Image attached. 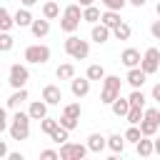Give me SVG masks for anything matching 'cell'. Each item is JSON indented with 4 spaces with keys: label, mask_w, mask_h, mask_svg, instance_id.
<instances>
[{
    "label": "cell",
    "mask_w": 160,
    "mask_h": 160,
    "mask_svg": "<svg viewBox=\"0 0 160 160\" xmlns=\"http://www.w3.org/2000/svg\"><path fill=\"white\" fill-rule=\"evenodd\" d=\"M80 22H82V5H80V2L68 5V8L62 10V18H60V30L68 32V35H72V32L80 28Z\"/></svg>",
    "instance_id": "cell-1"
},
{
    "label": "cell",
    "mask_w": 160,
    "mask_h": 160,
    "mask_svg": "<svg viewBox=\"0 0 160 160\" xmlns=\"http://www.w3.org/2000/svg\"><path fill=\"white\" fill-rule=\"evenodd\" d=\"M30 112H15V118L10 120V128H8V132H10V138L12 140H28V135H30Z\"/></svg>",
    "instance_id": "cell-2"
},
{
    "label": "cell",
    "mask_w": 160,
    "mask_h": 160,
    "mask_svg": "<svg viewBox=\"0 0 160 160\" xmlns=\"http://www.w3.org/2000/svg\"><path fill=\"white\" fill-rule=\"evenodd\" d=\"M120 85H122V80H120L118 75H105V80H102V92H100V102L112 105V100L120 98Z\"/></svg>",
    "instance_id": "cell-3"
},
{
    "label": "cell",
    "mask_w": 160,
    "mask_h": 160,
    "mask_svg": "<svg viewBox=\"0 0 160 160\" xmlns=\"http://www.w3.org/2000/svg\"><path fill=\"white\" fill-rule=\"evenodd\" d=\"M65 52H68L72 60H85V58L90 55V45H88V40H82V38H78V35H70V38L65 40Z\"/></svg>",
    "instance_id": "cell-4"
},
{
    "label": "cell",
    "mask_w": 160,
    "mask_h": 160,
    "mask_svg": "<svg viewBox=\"0 0 160 160\" xmlns=\"http://www.w3.org/2000/svg\"><path fill=\"white\" fill-rule=\"evenodd\" d=\"M88 152H90V148L80 145V142H62L60 145V160H82Z\"/></svg>",
    "instance_id": "cell-5"
},
{
    "label": "cell",
    "mask_w": 160,
    "mask_h": 160,
    "mask_svg": "<svg viewBox=\"0 0 160 160\" xmlns=\"http://www.w3.org/2000/svg\"><path fill=\"white\" fill-rule=\"evenodd\" d=\"M28 80H30V70H28L25 65H20V62L10 65V72H8V82H10L12 88H25V85H28Z\"/></svg>",
    "instance_id": "cell-6"
},
{
    "label": "cell",
    "mask_w": 160,
    "mask_h": 160,
    "mask_svg": "<svg viewBox=\"0 0 160 160\" xmlns=\"http://www.w3.org/2000/svg\"><path fill=\"white\" fill-rule=\"evenodd\" d=\"M25 60L35 62V65H42V62L50 60V48L48 45H28L25 48Z\"/></svg>",
    "instance_id": "cell-7"
},
{
    "label": "cell",
    "mask_w": 160,
    "mask_h": 160,
    "mask_svg": "<svg viewBox=\"0 0 160 160\" xmlns=\"http://www.w3.org/2000/svg\"><path fill=\"white\" fill-rule=\"evenodd\" d=\"M140 68H142L148 75L158 72V70H160V50H158V48H148V50H145V55H142Z\"/></svg>",
    "instance_id": "cell-8"
},
{
    "label": "cell",
    "mask_w": 160,
    "mask_h": 160,
    "mask_svg": "<svg viewBox=\"0 0 160 160\" xmlns=\"http://www.w3.org/2000/svg\"><path fill=\"white\" fill-rule=\"evenodd\" d=\"M120 62H122L125 68H138V65L142 62V55H140L135 48H125V50L120 52Z\"/></svg>",
    "instance_id": "cell-9"
},
{
    "label": "cell",
    "mask_w": 160,
    "mask_h": 160,
    "mask_svg": "<svg viewBox=\"0 0 160 160\" xmlns=\"http://www.w3.org/2000/svg\"><path fill=\"white\" fill-rule=\"evenodd\" d=\"M70 90H72L75 98H85V95L90 92V78H88V75H85V78H72V80H70Z\"/></svg>",
    "instance_id": "cell-10"
},
{
    "label": "cell",
    "mask_w": 160,
    "mask_h": 160,
    "mask_svg": "<svg viewBox=\"0 0 160 160\" xmlns=\"http://www.w3.org/2000/svg\"><path fill=\"white\" fill-rule=\"evenodd\" d=\"M145 78H148V72L138 65V68H128V85L130 88H142V82H145Z\"/></svg>",
    "instance_id": "cell-11"
},
{
    "label": "cell",
    "mask_w": 160,
    "mask_h": 160,
    "mask_svg": "<svg viewBox=\"0 0 160 160\" xmlns=\"http://www.w3.org/2000/svg\"><path fill=\"white\" fill-rule=\"evenodd\" d=\"M110 32H112V30H110L105 22H100V25L95 22V25H92V30H90V38H92L98 45H102V42H108V40H110Z\"/></svg>",
    "instance_id": "cell-12"
},
{
    "label": "cell",
    "mask_w": 160,
    "mask_h": 160,
    "mask_svg": "<svg viewBox=\"0 0 160 160\" xmlns=\"http://www.w3.org/2000/svg\"><path fill=\"white\" fill-rule=\"evenodd\" d=\"M42 100H45L48 105H60L62 90H60L58 85H45V88H42Z\"/></svg>",
    "instance_id": "cell-13"
},
{
    "label": "cell",
    "mask_w": 160,
    "mask_h": 160,
    "mask_svg": "<svg viewBox=\"0 0 160 160\" xmlns=\"http://www.w3.org/2000/svg\"><path fill=\"white\" fill-rule=\"evenodd\" d=\"M112 115L115 118H128V112H130V98H118V100H112Z\"/></svg>",
    "instance_id": "cell-14"
},
{
    "label": "cell",
    "mask_w": 160,
    "mask_h": 160,
    "mask_svg": "<svg viewBox=\"0 0 160 160\" xmlns=\"http://www.w3.org/2000/svg\"><path fill=\"white\" fill-rule=\"evenodd\" d=\"M28 112H30L32 120H42V118H48V102L45 100H32L30 108H28Z\"/></svg>",
    "instance_id": "cell-15"
},
{
    "label": "cell",
    "mask_w": 160,
    "mask_h": 160,
    "mask_svg": "<svg viewBox=\"0 0 160 160\" xmlns=\"http://www.w3.org/2000/svg\"><path fill=\"white\" fill-rule=\"evenodd\" d=\"M88 148H90V152H102L108 148V138L100 132H92V135H88Z\"/></svg>",
    "instance_id": "cell-16"
},
{
    "label": "cell",
    "mask_w": 160,
    "mask_h": 160,
    "mask_svg": "<svg viewBox=\"0 0 160 160\" xmlns=\"http://www.w3.org/2000/svg\"><path fill=\"white\" fill-rule=\"evenodd\" d=\"M25 100H28V90L25 88H15V92L8 98V110H18Z\"/></svg>",
    "instance_id": "cell-17"
},
{
    "label": "cell",
    "mask_w": 160,
    "mask_h": 160,
    "mask_svg": "<svg viewBox=\"0 0 160 160\" xmlns=\"http://www.w3.org/2000/svg\"><path fill=\"white\" fill-rule=\"evenodd\" d=\"M135 148H138V155H140V158H150V155L155 152V140H148V135H142V138L135 142Z\"/></svg>",
    "instance_id": "cell-18"
},
{
    "label": "cell",
    "mask_w": 160,
    "mask_h": 160,
    "mask_svg": "<svg viewBox=\"0 0 160 160\" xmlns=\"http://www.w3.org/2000/svg\"><path fill=\"white\" fill-rule=\"evenodd\" d=\"M100 22H105L110 30H115V28L122 22V20H120V10H105L102 18H100Z\"/></svg>",
    "instance_id": "cell-19"
},
{
    "label": "cell",
    "mask_w": 160,
    "mask_h": 160,
    "mask_svg": "<svg viewBox=\"0 0 160 160\" xmlns=\"http://www.w3.org/2000/svg\"><path fill=\"white\" fill-rule=\"evenodd\" d=\"M30 30H32L35 38H45V35L50 32V20H48V18H42V20H32Z\"/></svg>",
    "instance_id": "cell-20"
},
{
    "label": "cell",
    "mask_w": 160,
    "mask_h": 160,
    "mask_svg": "<svg viewBox=\"0 0 160 160\" xmlns=\"http://www.w3.org/2000/svg\"><path fill=\"white\" fill-rule=\"evenodd\" d=\"M125 142H128L125 135H118V132H112V135L108 138V148H110V152H115V155L125 150Z\"/></svg>",
    "instance_id": "cell-21"
},
{
    "label": "cell",
    "mask_w": 160,
    "mask_h": 160,
    "mask_svg": "<svg viewBox=\"0 0 160 160\" xmlns=\"http://www.w3.org/2000/svg\"><path fill=\"white\" fill-rule=\"evenodd\" d=\"M15 25L18 28H28V25H32V15H30V8H20L18 12H15Z\"/></svg>",
    "instance_id": "cell-22"
},
{
    "label": "cell",
    "mask_w": 160,
    "mask_h": 160,
    "mask_svg": "<svg viewBox=\"0 0 160 160\" xmlns=\"http://www.w3.org/2000/svg\"><path fill=\"white\" fill-rule=\"evenodd\" d=\"M100 18H102V12H100V10L95 8V5H88V8H82V20H85V22L95 25V22H98Z\"/></svg>",
    "instance_id": "cell-23"
},
{
    "label": "cell",
    "mask_w": 160,
    "mask_h": 160,
    "mask_svg": "<svg viewBox=\"0 0 160 160\" xmlns=\"http://www.w3.org/2000/svg\"><path fill=\"white\" fill-rule=\"evenodd\" d=\"M55 75H58V80H72V78H75V65H72V62H65V65H58V70H55Z\"/></svg>",
    "instance_id": "cell-24"
},
{
    "label": "cell",
    "mask_w": 160,
    "mask_h": 160,
    "mask_svg": "<svg viewBox=\"0 0 160 160\" xmlns=\"http://www.w3.org/2000/svg\"><path fill=\"white\" fill-rule=\"evenodd\" d=\"M158 128H160L158 120H150V118H142V120H140V130H142V135H148V138H152V135L158 132Z\"/></svg>",
    "instance_id": "cell-25"
},
{
    "label": "cell",
    "mask_w": 160,
    "mask_h": 160,
    "mask_svg": "<svg viewBox=\"0 0 160 160\" xmlns=\"http://www.w3.org/2000/svg\"><path fill=\"white\" fill-rule=\"evenodd\" d=\"M50 140H52V142H58V145H62V142H68V140H70V130H68V128H62V125H58V128L50 132Z\"/></svg>",
    "instance_id": "cell-26"
},
{
    "label": "cell",
    "mask_w": 160,
    "mask_h": 160,
    "mask_svg": "<svg viewBox=\"0 0 160 160\" xmlns=\"http://www.w3.org/2000/svg\"><path fill=\"white\" fill-rule=\"evenodd\" d=\"M12 25H15V15H10V10H8V8H2V10H0V30H2V32H8Z\"/></svg>",
    "instance_id": "cell-27"
},
{
    "label": "cell",
    "mask_w": 160,
    "mask_h": 160,
    "mask_svg": "<svg viewBox=\"0 0 160 160\" xmlns=\"http://www.w3.org/2000/svg\"><path fill=\"white\" fill-rule=\"evenodd\" d=\"M58 15H60V8H58V2H52V0H50V2H45V5H42V18H48V20H55Z\"/></svg>",
    "instance_id": "cell-28"
},
{
    "label": "cell",
    "mask_w": 160,
    "mask_h": 160,
    "mask_svg": "<svg viewBox=\"0 0 160 160\" xmlns=\"http://www.w3.org/2000/svg\"><path fill=\"white\" fill-rule=\"evenodd\" d=\"M130 105H132V108H145V92H142L140 88H132V92H130Z\"/></svg>",
    "instance_id": "cell-29"
},
{
    "label": "cell",
    "mask_w": 160,
    "mask_h": 160,
    "mask_svg": "<svg viewBox=\"0 0 160 160\" xmlns=\"http://www.w3.org/2000/svg\"><path fill=\"white\" fill-rule=\"evenodd\" d=\"M145 118V108H130V112H128V122L130 125H140V120Z\"/></svg>",
    "instance_id": "cell-30"
},
{
    "label": "cell",
    "mask_w": 160,
    "mask_h": 160,
    "mask_svg": "<svg viewBox=\"0 0 160 160\" xmlns=\"http://www.w3.org/2000/svg\"><path fill=\"white\" fill-rule=\"evenodd\" d=\"M58 125H60V120H58V118H42V120H40V130H42L45 135H50Z\"/></svg>",
    "instance_id": "cell-31"
},
{
    "label": "cell",
    "mask_w": 160,
    "mask_h": 160,
    "mask_svg": "<svg viewBox=\"0 0 160 160\" xmlns=\"http://www.w3.org/2000/svg\"><path fill=\"white\" fill-rule=\"evenodd\" d=\"M122 135H125V140H128V142H138V140L142 138V130H140V125H130Z\"/></svg>",
    "instance_id": "cell-32"
},
{
    "label": "cell",
    "mask_w": 160,
    "mask_h": 160,
    "mask_svg": "<svg viewBox=\"0 0 160 160\" xmlns=\"http://www.w3.org/2000/svg\"><path fill=\"white\" fill-rule=\"evenodd\" d=\"M130 32H132V30H130V25H128V22H120V25L112 30V35H115L118 40H130Z\"/></svg>",
    "instance_id": "cell-33"
},
{
    "label": "cell",
    "mask_w": 160,
    "mask_h": 160,
    "mask_svg": "<svg viewBox=\"0 0 160 160\" xmlns=\"http://www.w3.org/2000/svg\"><path fill=\"white\" fill-rule=\"evenodd\" d=\"M88 78H90V80H105V68L98 65V62L90 65V68H88Z\"/></svg>",
    "instance_id": "cell-34"
},
{
    "label": "cell",
    "mask_w": 160,
    "mask_h": 160,
    "mask_svg": "<svg viewBox=\"0 0 160 160\" xmlns=\"http://www.w3.org/2000/svg\"><path fill=\"white\" fill-rule=\"evenodd\" d=\"M58 120H60V125H62V128H68V130H75V128H78V120H80V118H70V115H65V112H62V115H60Z\"/></svg>",
    "instance_id": "cell-35"
},
{
    "label": "cell",
    "mask_w": 160,
    "mask_h": 160,
    "mask_svg": "<svg viewBox=\"0 0 160 160\" xmlns=\"http://www.w3.org/2000/svg\"><path fill=\"white\" fill-rule=\"evenodd\" d=\"M105 5V10H122L128 5V0H100Z\"/></svg>",
    "instance_id": "cell-36"
},
{
    "label": "cell",
    "mask_w": 160,
    "mask_h": 160,
    "mask_svg": "<svg viewBox=\"0 0 160 160\" xmlns=\"http://www.w3.org/2000/svg\"><path fill=\"white\" fill-rule=\"evenodd\" d=\"M62 112L70 115V118H80V102H68V105L62 108Z\"/></svg>",
    "instance_id": "cell-37"
},
{
    "label": "cell",
    "mask_w": 160,
    "mask_h": 160,
    "mask_svg": "<svg viewBox=\"0 0 160 160\" xmlns=\"http://www.w3.org/2000/svg\"><path fill=\"white\" fill-rule=\"evenodd\" d=\"M10 48H12V38H10L8 32H2V35H0V50H2V52H8Z\"/></svg>",
    "instance_id": "cell-38"
},
{
    "label": "cell",
    "mask_w": 160,
    "mask_h": 160,
    "mask_svg": "<svg viewBox=\"0 0 160 160\" xmlns=\"http://www.w3.org/2000/svg\"><path fill=\"white\" fill-rule=\"evenodd\" d=\"M40 158H42V160H58V158H60V150H50V148H48V150L40 152Z\"/></svg>",
    "instance_id": "cell-39"
},
{
    "label": "cell",
    "mask_w": 160,
    "mask_h": 160,
    "mask_svg": "<svg viewBox=\"0 0 160 160\" xmlns=\"http://www.w3.org/2000/svg\"><path fill=\"white\" fill-rule=\"evenodd\" d=\"M145 118H150V120H158V122H160V110H158V108H145Z\"/></svg>",
    "instance_id": "cell-40"
},
{
    "label": "cell",
    "mask_w": 160,
    "mask_h": 160,
    "mask_svg": "<svg viewBox=\"0 0 160 160\" xmlns=\"http://www.w3.org/2000/svg\"><path fill=\"white\" fill-rule=\"evenodd\" d=\"M10 128V120H8V110L0 112V130H8Z\"/></svg>",
    "instance_id": "cell-41"
},
{
    "label": "cell",
    "mask_w": 160,
    "mask_h": 160,
    "mask_svg": "<svg viewBox=\"0 0 160 160\" xmlns=\"http://www.w3.org/2000/svg\"><path fill=\"white\" fill-rule=\"evenodd\" d=\"M150 35H152L155 40H160V20H155V22L150 25Z\"/></svg>",
    "instance_id": "cell-42"
},
{
    "label": "cell",
    "mask_w": 160,
    "mask_h": 160,
    "mask_svg": "<svg viewBox=\"0 0 160 160\" xmlns=\"http://www.w3.org/2000/svg\"><path fill=\"white\" fill-rule=\"evenodd\" d=\"M152 100H158V102H160V82H155V85H152Z\"/></svg>",
    "instance_id": "cell-43"
},
{
    "label": "cell",
    "mask_w": 160,
    "mask_h": 160,
    "mask_svg": "<svg viewBox=\"0 0 160 160\" xmlns=\"http://www.w3.org/2000/svg\"><path fill=\"white\" fill-rule=\"evenodd\" d=\"M2 158H8V145H5V142H0V160H2Z\"/></svg>",
    "instance_id": "cell-44"
},
{
    "label": "cell",
    "mask_w": 160,
    "mask_h": 160,
    "mask_svg": "<svg viewBox=\"0 0 160 160\" xmlns=\"http://www.w3.org/2000/svg\"><path fill=\"white\" fill-rule=\"evenodd\" d=\"M8 160H25V158H22L20 152H10V155H8Z\"/></svg>",
    "instance_id": "cell-45"
},
{
    "label": "cell",
    "mask_w": 160,
    "mask_h": 160,
    "mask_svg": "<svg viewBox=\"0 0 160 160\" xmlns=\"http://www.w3.org/2000/svg\"><path fill=\"white\" fill-rule=\"evenodd\" d=\"M128 2H130L132 8H142V5H145V0H128Z\"/></svg>",
    "instance_id": "cell-46"
},
{
    "label": "cell",
    "mask_w": 160,
    "mask_h": 160,
    "mask_svg": "<svg viewBox=\"0 0 160 160\" xmlns=\"http://www.w3.org/2000/svg\"><path fill=\"white\" fill-rule=\"evenodd\" d=\"M20 2H22V5H25V8H32V5H35V2H38V0H20Z\"/></svg>",
    "instance_id": "cell-47"
},
{
    "label": "cell",
    "mask_w": 160,
    "mask_h": 160,
    "mask_svg": "<svg viewBox=\"0 0 160 160\" xmlns=\"http://www.w3.org/2000/svg\"><path fill=\"white\" fill-rule=\"evenodd\" d=\"M92 2H95V0H80V5H82V8H88V5H92Z\"/></svg>",
    "instance_id": "cell-48"
},
{
    "label": "cell",
    "mask_w": 160,
    "mask_h": 160,
    "mask_svg": "<svg viewBox=\"0 0 160 160\" xmlns=\"http://www.w3.org/2000/svg\"><path fill=\"white\" fill-rule=\"evenodd\" d=\"M155 152H158V155H160V138H158V140H155Z\"/></svg>",
    "instance_id": "cell-49"
},
{
    "label": "cell",
    "mask_w": 160,
    "mask_h": 160,
    "mask_svg": "<svg viewBox=\"0 0 160 160\" xmlns=\"http://www.w3.org/2000/svg\"><path fill=\"white\" fill-rule=\"evenodd\" d=\"M155 12H158V18H160V2H158V5H155Z\"/></svg>",
    "instance_id": "cell-50"
}]
</instances>
